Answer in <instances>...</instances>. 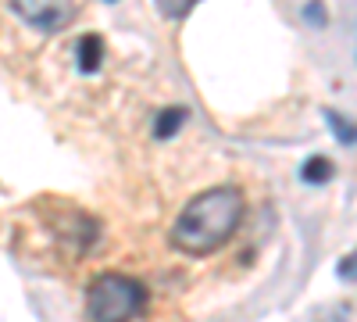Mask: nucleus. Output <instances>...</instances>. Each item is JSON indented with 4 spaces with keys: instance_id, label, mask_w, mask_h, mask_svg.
<instances>
[{
    "instance_id": "nucleus-1",
    "label": "nucleus",
    "mask_w": 357,
    "mask_h": 322,
    "mask_svg": "<svg viewBox=\"0 0 357 322\" xmlns=\"http://www.w3.org/2000/svg\"><path fill=\"white\" fill-rule=\"evenodd\" d=\"M240 219H243V193L236 186L204 190L178 212L172 226V247L193 258L215 254L218 247L232 240Z\"/></svg>"
},
{
    "instance_id": "nucleus-2",
    "label": "nucleus",
    "mask_w": 357,
    "mask_h": 322,
    "mask_svg": "<svg viewBox=\"0 0 357 322\" xmlns=\"http://www.w3.org/2000/svg\"><path fill=\"white\" fill-rule=\"evenodd\" d=\"M146 308V290L143 283L122 276V272H104L89 283L86 290V315L89 319H136Z\"/></svg>"
},
{
    "instance_id": "nucleus-3",
    "label": "nucleus",
    "mask_w": 357,
    "mask_h": 322,
    "mask_svg": "<svg viewBox=\"0 0 357 322\" xmlns=\"http://www.w3.org/2000/svg\"><path fill=\"white\" fill-rule=\"evenodd\" d=\"M75 8L79 0H11V11L40 33H61L75 18Z\"/></svg>"
},
{
    "instance_id": "nucleus-4",
    "label": "nucleus",
    "mask_w": 357,
    "mask_h": 322,
    "mask_svg": "<svg viewBox=\"0 0 357 322\" xmlns=\"http://www.w3.org/2000/svg\"><path fill=\"white\" fill-rule=\"evenodd\" d=\"M100 65H104V43H100V36L89 33L79 40V72L93 75V72H100Z\"/></svg>"
},
{
    "instance_id": "nucleus-5",
    "label": "nucleus",
    "mask_w": 357,
    "mask_h": 322,
    "mask_svg": "<svg viewBox=\"0 0 357 322\" xmlns=\"http://www.w3.org/2000/svg\"><path fill=\"white\" fill-rule=\"evenodd\" d=\"M186 119H190V111H186V108H165V111L158 115V122H154V136H158V140L175 136L178 129L186 126Z\"/></svg>"
},
{
    "instance_id": "nucleus-6",
    "label": "nucleus",
    "mask_w": 357,
    "mask_h": 322,
    "mask_svg": "<svg viewBox=\"0 0 357 322\" xmlns=\"http://www.w3.org/2000/svg\"><path fill=\"white\" fill-rule=\"evenodd\" d=\"M301 175H304V183H311V186H318V183H329V180H333V161L314 154V158H307V161H304Z\"/></svg>"
},
{
    "instance_id": "nucleus-7",
    "label": "nucleus",
    "mask_w": 357,
    "mask_h": 322,
    "mask_svg": "<svg viewBox=\"0 0 357 322\" xmlns=\"http://www.w3.org/2000/svg\"><path fill=\"white\" fill-rule=\"evenodd\" d=\"M325 122H329V129L336 133L340 143H357V126H350L340 111H325Z\"/></svg>"
},
{
    "instance_id": "nucleus-8",
    "label": "nucleus",
    "mask_w": 357,
    "mask_h": 322,
    "mask_svg": "<svg viewBox=\"0 0 357 322\" xmlns=\"http://www.w3.org/2000/svg\"><path fill=\"white\" fill-rule=\"evenodd\" d=\"M154 4H158V11H161L165 18H186V15L200 4V0H154Z\"/></svg>"
},
{
    "instance_id": "nucleus-9",
    "label": "nucleus",
    "mask_w": 357,
    "mask_h": 322,
    "mask_svg": "<svg viewBox=\"0 0 357 322\" xmlns=\"http://www.w3.org/2000/svg\"><path fill=\"white\" fill-rule=\"evenodd\" d=\"M336 272H340V279H343V283H357V251H350V254L340 261Z\"/></svg>"
},
{
    "instance_id": "nucleus-10",
    "label": "nucleus",
    "mask_w": 357,
    "mask_h": 322,
    "mask_svg": "<svg viewBox=\"0 0 357 322\" xmlns=\"http://www.w3.org/2000/svg\"><path fill=\"white\" fill-rule=\"evenodd\" d=\"M107 4H118V0H107Z\"/></svg>"
}]
</instances>
